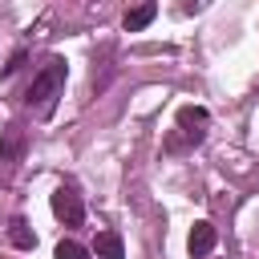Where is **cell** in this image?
Returning a JSON list of instances; mask_svg holds the SVG:
<instances>
[{
    "label": "cell",
    "instance_id": "6da1fadb",
    "mask_svg": "<svg viewBox=\"0 0 259 259\" xmlns=\"http://www.w3.org/2000/svg\"><path fill=\"white\" fill-rule=\"evenodd\" d=\"M65 61L61 57H49L45 65H40V73L32 77V85H28V93H24V101H28V109H36L40 117H49L53 113V105H57V97H61V89H65Z\"/></svg>",
    "mask_w": 259,
    "mask_h": 259
},
{
    "label": "cell",
    "instance_id": "7a4b0ae2",
    "mask_svg": "<svg viewBox=\"0 0 259 259\" xmlns=\"http://www.w3.org/2000/svg\"><path fill=\"white\" fill-rule=\"evenodd\" d=\"M206 121H210V113L202 109V105H182L178 109V134L166 142V150H182V146H198L202 138H206Z\"/></svg>",
    "mask_w": 259,
    "mask_h": 259
},
{
    "label": "cell",
    "instance_id": "3957f363",
    "mask_svg": "<svg viewBox=\"0 0 259 259\" xmlns=\"http://www.w3.org/2000/svg\"><path fill=\"white\" fill-rule=\"evenodd\" d=\"M53 214L65 223V227H81L85 223V202L73 186H57L53 190Z\"/></svg>",
    "mask_w": 259,
    "mask_h": 259
},
{
    "label": "cell",
    "instance_id": "277c9868",
    "mask_svg": "<svg viewBox=\"0 0 259 259\" xmlns=\"http://www.w3.org/2000/svg\"><path fill=\"white\" fill-rule=\"evenodd\" d=\"M214 243H219V231H214L210 223H194V227H190V239H186V251H190L194 259H206V255L214 251Z\"/></svg>",
    "mask_w": 259,
    "mask_h": 259
},
{
    "label": "cell",
    "instance_id": "5b68a950",
    "mask_svg": "<svg viewBox=\"0 0 259 259\" xmlns=\"http://www.w3.org/2000/svg\"><path fill=\"white\" fill-rule=\"evenodd\" d=\"M93 255H97V259H125L121 235H117V231H97V239H93Z\"/></svg>",
    "mask_w": 259,
    "mask_h": 259
},
{
    "label": "cell",
    "instance_id": "8992f818",
    "mask_svg": "<svg viewBox=\"0 0 259 259\" xmlns=\"http://www.w3.org/2000/svg\"><path fill=\"white\" fill-rule=\"evenodd\" d=\"M20 154H24V134H20L16 125H8V130L0 134V158H8V162H20Z\"/></svg>",
    "mask_w": 259,
    "mask_h": 259
},
{
    "label": "cell",
    "instance_id": "52a82bcc",
    "mask_svg": "<svg viewBox=\"0 0 259 259\" xmlns=\"http://www.w3.org/2000/svg\"><path fill=\"white\" fill-rule=\"evenodd\" d=\"M154 16H158V4H138V8H130V12H125V32H142Z\"/></svg>",
    "mask_w": 259,
    "mask_h": 259
},
{
    "label": "cell",
    "instance_id": "ba28073f",
    "mask_svg": "<svg viewBox=\"0 0 259 259\" xmlns=\"http://www.w3.org/2000/svg\"><path fill=\"white\" fill-rule=\"evenodd\" d=\"M8 243H12L16 251H32L36 235L28 231V223H24V219H12V223H8Z\"/></svg>",
    "mask_w": 259,
    "mask_h": 259
},
{
    "label": "cell",
    "instance_id": "9c48e42d",
    "mask_svg": "<svg viewBox=\"0 0 259 259\" xmlns=\"http://www.w3.org/2000/svg\"><path fill=\"white\" fill-rule=\"evenodd\" d=\"M53 259H89V251H85L81 243L65 239V243H57V255H53Z\"/></svg>",
    "mask_w": 259,
    "mask_h": 259
}]
</instances>
